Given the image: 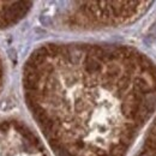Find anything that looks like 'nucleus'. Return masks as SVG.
<instances>
[{
    "label": "nucleus",
    "instance_id": "f257e3e1",
    "mask_svg": "<svg viewBox=\"0 0 156 156\" xmlns=\"http://www.w3.org/2000/svg\"><path fill=\"white\" fill-rule=\"evenodd\" d=\"M23 87L55 156H126L156 112V64L127 46L46 43Z\"/></svg>",
    "mask_w": 156,
    "mask_h": 156
},
{
    "label": "nucleus",
    "instance_id": "f03ea898",
    "mask_svg": "<svg viewBox=\"0 0 156 156\" xmlns=\"http://www.w3.org/2000/svg\"><path fill=\"white\" fill-rule=\"evenodd\" d=\"M77 12L69 16V24L88 27L95 23L120 24L142 16L151 5L150 1H111L79 2Z\"/></svg>",
    "mask_w": 156,
    "mask_h": 156
},
{
    "label": "nucleus",
    "instance_id": "7ed1b4c3",
    "mask_svg": "<svg viewBox=\"0 0 156 156\" xmlns=\"http://www.w3.org/2000/svg\"><path fill=\"white\" fill-rule=\"evenodd\" d=\"M10 126H11V124L9 121H2L0 124V131L1 132H7L10 130Z\"/></svg>",
    "mask_w": 156,
    "mask_h": 156
}]
</instances>
